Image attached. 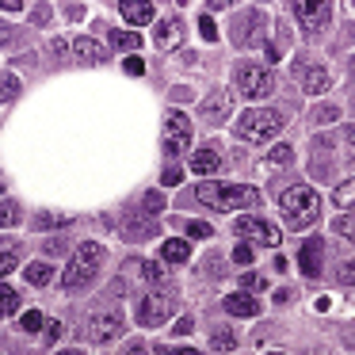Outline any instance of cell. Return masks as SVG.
I'll use <instances>...</instances> for the list:
<instances>
[{"instance_id": "6da1fadb", "label": "cell", "mask_w": 355, "mask_h": 355, "mask_svg": "<svg viewBox=\"0 0 355 355\" xmlns=\"http://www.w3.org/2000/svg\"><path fill=\"white\" fill-rule=\"evenodd\" d=\"M195 199L207 202L210 210H222V214H233V210H245L260 202V191L248 184H214V180H202L195 187Z\"/></svg>"}, {"instance_id": "7a4b0ae2", "label": "cell", "mask_w": 355, "mask_h": 355, "mask_svg": "<svg viewBox=\"0 0 355 355\" xmlns=\"http://www.w3.org/2000/svg\"><path fill=\"white\" fill-rule=\"evenodd\" d=\"M279 210H283L286 225H294V230H306V225L317 222V214H321V199H317L313 187H291V191H283V199H279Z\"/></svg>"}, {"instance_id": "3957f363", "label": "cell", "mask_w": 355, "mask_h": 355, "mask_svg": "<svg viewBox=\"0 0 355 355\" xmlns=\"http://www.w3.org/2000/svg\"><path fill=\"white\" fill-rule=\"evenodd\" d=\"M100 260H103V248L96 245V241H85V245L73 252L69 268H65V275H62V286L65 291H77V286L92 283V275L100 271Z\"/></svg>"}, {"instance_id": "277c9868", "label": "cell", "mask_w": 355, "mask_h": 355, "mask_svg": "<svg viewBox=\"0 0 355 355\" xmlns=\"http://www.w3.org/2000/svg\"><path fill=\"white\" fill-rule=\"evenodd\" d=\"M279 126H283V115L279 111H268V107H248L245 115L237 119V134L245 141H268L279 134Z\"/></svg>"}, {"instance_id": "5b68a950", "label": "cell", "mask_w": 355, "mask_h": 355, "mask_svg": "<svg viewBox=\"0 0 355 355\" xmlns=\"http://www.w3.org/2000/svg\"><path fill=\"white\" fill-rule=\"evenodd\" d=\"M233 85H237L241 96H248V100H263V96L271 92V73L263 69V65H237V73H233Z\"/></svg>"}, {"instance_id": "8992f818", "label": "cell", "mask_w": 355, "mask_h": 355, "mask_svg": "<svg viewBox=\"0 0 355 355\" xmlns=\"http://www.w3.org/2000/svg\"><path fill=\"white\" fill-rule=\"evenodd\" d=\"M237 237L245 241V245L279 248V241H283V233H279L271 222H263V218H237Z\"/></svg>"}, {"instance_id": "52a82bcc", "label": "cell", "mask_w": 355, "mask_h": 355, "mask_svg": "<svg viewBox=\"0 0 355 355\" xmlns=\"http://www.w3.org/2000/svg\"><path fill=\"white\" fill-rule=\"evenodd\" d=\"M187 146H191V123H187L184 111H168L164 115V149L168 153H187Z\"/></svg>"}, {"instance_id": "ba28073f", "label": "cell", "mask_w": 355, "mask_h": 355, "mask_svg": "<svg viewBox=\"0 0 355 355\" xmlns=\"http://www.w3.org/2000/svg\"><path fill=\"white\" fill-rule=\"evenodd\" d=\"M168 313H172V294L164 291H146V298L138 302V324H146V329L168 321Z\"/></svg>"}, {"instance_id": "9c48e42d", "label": "cell", "mask_w": 355, "mask_h": 355, "mask_svg": "<svg viewBox=\"0 0 355 355\" xmlns=\"http://www.w3.org/2000/svg\"><path fill=\"white\" fill-rule=\"evenodd\" d=\"M85 340L88 344H107V340L123 336V317L119 313H96L92 321H85Z\"/></svg>"}, {"instance_id": "30bf717a", "label": "cell", "mask_w": 355, "mask_h": 355, "mask_svg": "<svg viewBox=\"0 0 355 355\" xmlns=\"http://www.w3.org/2000/svg\"><path fill=\"white\" fill-rule=\"evenodd\" d=\"M294 16H298V24L306 27L309 35H321L324 27H329V19H332V4L329 0H321V4H294Z\"/></svg>"}, {"instance_id": "8fae6325", "label": "cell", "mask_w": 355, "mask_h": 355, "mask_svg": "<svg viewBox=\"0 0 355 355\" xmlns=\"http://www.w3.org/2000/svg\"><path fill=\"white\" fill-rule=\"evenodd\" d=\"M321 256H324L321 237H309L306 245H302V252H298V268L306 271L309 279H317V275H321Z\"/></svg>"}, {"instance_id": "7c38bea8", "label": "cell", "mask_w": 355, "mask_h": 355, "mask_svg": "<svg viewBox=\"0 0 355 355\" xmlns=\"http://www.w3.org/2000/svg\"><path fill=\"white\" fill-rule=\"evenodd\" d=\"M180 39H184V24H180L176 16H172V19H161V24L153 27V46H161V50L180 46Z\"/></svg>"}, {"instance_id": "4fadbf2b", "label": "cell", "mask_w": 355, "mask_h": 355, "mask_svg": "<svg viewBox=\"0 0 355 355\" xmlns=\"http://www.w3.org/2000/svg\"><path fill=\"white\" fill-rule=\"evenodd\" d=\"M256 27H260V12H241V16H233V42L237 46H252Z\"/></svg>"}, {"instance_id": "5bb4252c", "label": "cell", "mask_w": 355, "mask_h": 355, "mask_svg": "<svg viewBox=\"0 0 355 355\" xmlns=\"http://www.w3.org/2000/svg\"><path fill=\"white\" fill-rule=\"evenodd\" d=\"M73 54H77V62H85V65H100L103 58H107V50H103L96 39L80 35V39H73Z\"/></svg>"}, {"instance_id": "9a60e30c", "label": "cell", "mask_w": 355, "mask_h": 355, "mask_svg": "<svg viewBox=\"0 0 355 355\" xmlns=\"http://www.w3.org/2000/svg\"><path fill=\"white\" fill-rule=\"evenodd\" d=\"M119 12H123V19L130 27H141V24H149V19L157 16L153 4H141V0H119Z\"/></svg>"}, {"instance_id": "2e32d148", "label": "cell", "mask_w": 355, "mask_h": 355, "mask_svg": "<svg viewBox=\"0 0 355 355\" xmlns=\"http://www.w3.org/2000/svg\"><path fill=\"white\" fill-rule=\"evenodd\" d=\"M225 313H233V317H256V313H260V302H256L252 294L237 291V294H230V298H225Z\"/></svg>"}, {"instance_id": "e0dca14e", "label": "cell", "mask_w": 355, "mask_h": 355, "mask_svg": "<svg viewBox=\"0 0 355 355\" xmlns=\"http://www.w3.org/2000/svg\"><path fill=\"white\" fill-rule=\"evenodd\" d=\"M329 85H332V77H329V69H321V65H309V69L302 73V88H306L309 96L329 92Z\"/></svg>"}, {"instance_id": "ac0fdd59", "label": "cell", "mask_w": 355, "mask_h": 355, "mask_svg": "<svg viewBox=\"0 0 355 355\" xmlns=\"http://www.w3.org/2000/svg\"><path fill=\"white\" fill-rule=\"evenodd\" d=\"M218 168H222V157H218V149H210V146L191 157V172H199V176H214Z\"/></svg>"}, {"instance_id": "d6986e66", "label": "cell", "mask_w": 355, "mask_h": 355, "mask_svg": "<svg viewBox=\"0 0 355 355\" xmlns=\"http://www.w3.org/2000/svg\"><path fill=\"white\" fill-rule=\"evenodd\" d=\"M187 256H191V245H187V241H164V245H161V260L164 263H184L187 260Z\"/></svg>"}, {"instance_id": "ffe728a7", "label": "cell", "mask_w": 355, "mask_h": 355, "mask_svg": "<svg viewBox=\"0 0 355 355\" xmlns=\"http://www.w3.org/2000/svg\"><path fill=\"white\" fill-rule=\"evenodd\" d=\"M157 233H161L157 222H126V237L130 241H149V237H157Z\"/></svg>"}, {"instance_id": "44dd1931", "label": "cell", "mask_w": 355, "mask_h": 355, "mask_svg": "<svg viewBox=\"0 0 355 355\" xmlns=\"http://www.w3.org/2000/svg\"><path fill=\"white\" fill-rule=\"evenodd\" d=\"M50 279H54V268H50V263H31V268H27V283L31 286H46Z\"/></svg>"}, {"instance_id": "7402d4cb", "label": "cell", "mask_w": 355, "mask_h": 355, "mask_svg": "<svg viewBox=\"0 0 355 355\" xmlns=\"http://www.w3.org/2000/svg\"><path fill=\"white\" fill-rule=\"evenodd\" d=\"M332 202H336V207H355V180H344V184L332 191Z\"/></svg>"}, {"instance_id": "603a6c76", "label": "cell", "mask_w": 355, "mask_h": 355, "mask_svg": "<svg viewBox=\"0 0 355 355\" xmlns=\"http://www.w3.org/2000/svg\"><path fill=\"white\" fill-rule=\"evenodd\" d=\"M19 96V77H12V73H0V103H8Z\"/></svg>"}, {"instance_id": "cb8c5ba5", "label": "cell", "mask_w": 355, "mask_h": 355, "mask_svg": "<svg viewBox=\"0 0 355 355\" xmlns=\"http://www.w3.org/2000/svg\"><path fill=\"white\" fill-rule=\"evenodd\" d=\"M19 222V202L16 199H4L0 202V230H8V225Z\"/></svg>"}, {"instance_id": "d4e9b609", "label": "cell", "mask_w": 355, "mask_h": 355, "mask_svg": "<svg viewBox=\"0 0 355 355\" xmlns=\"http://www.w3.org/2000/svg\"><path fill=\"white\" fill-rule=\"evenodd\" d=\"M141 279H146V283H153L157 291H161V286H164V268L157 260H146V263H141Z\"/></svg>"}, {"instance_id": "484cf974", "label": "cell", "mask_w": 355, "mask_h": 355, "mask_svg": "<svg viewBox=\"0 0 355 355\" xmlns=\"http://www.w3.org/2000/svg\"><path fill=\"white\" fill-rule=\"evenodd\" d=\"M16 306H19V294L12 291V286L0 283V317H4V313H16Z\"/></svg>"}, {"instance_id": "4316f807", "label": "cell", "mask_w": 355, "mask_h": 355, "mask_svg": "<svg viewBox=\"0 0 355 355\" xmlns=\"http://www.w3.org/2000/svg\"><path fill=\"white\" fill-rule=\"evenodd\" d=\"M111 46H119V50H134V46H141V39L134 31H111Z\"/></svg>"}, {"instance_id": "83f0119b", "label": "cell", "mask_w": 355, "mask_h": 355, "mask_svg": "<svg viewBox=\"0 0 355 355\" xmlns=\"http://www.w3.org/2000/svg\"><path fill=\"white\" fill-rule=\"evenodd\" d=\"M332 230L340 233V237H347L355 245V214H340L336 222H332Z\"/></svg>"}, {"instance_id": "f1b7e54d", "label": "cell", "mask_w": 355, "mask_h": 355, "mask_svg": "<svg viewBox=\"0 0 355 355\" xmlns=\"http://www.w3.org/2000/svg\"><path fill=\"white\" fill-rule=\"evenodd\" d=\"M237 347V336H233L230 329H218L214 332V352H233Z\"/></svg>"}, {"instance_id": "f546056e", "label": "cell", "mask_w": 355, "mask_h": 355, "mask_svg": "<svg viewBox=\"0 0 355 355\" xmlns=\"http://www.w3.org/2000/svg\"><path fill=\"white\" fill-rule=\"evenodd\" d=\"M268 161H271V164H291V161H294V149H291V146H275V149L268 153Z\"/></svg>"}, {"instance_id": "4dcf8cb0", "label": "cell", "mask_w": 355, "mask_h": 355, "mask_svg": "<svg viewBox=\"0 0 355 355\" xmlns=\"http://www.w3.org/2000/svg\"><path fill=\"white\" fill-rule=\"evenodd\" d=\"M141 210H149V214L164 210V195H161V191H146V199H141Z\"/></svg>"}, {"instance_id": "1f68e13d", "label": "cell", "mask_w": 355, "mask_h": 355, "mask_svg": "<svg viewBox=\"0 0 355 355\" xmlns=\"http://www.w3.org/2000/svg\"><path fill=\"white\" fill-rule=\"evenodd\" d=\"M233 260H237L241 268H248V263H252V245H245V241H237V245H233Z\"/></svg>"}, {"instance_id": "d6a6232c", "label": "cell", "mask_w": 355, "mask_h": 355, "mask_svg": "<svg viewBox=\"0 0 355 355\" xmlns=\"http://www.w3.org/2000/svg\"><path fill=\"white\" fill-rule=\"evenodd\" d=\"M187 233H191L195 241H207V237H214V225H207V222H187Z\"/></svg>"}, {"instance_id": "836d02e7", "label": "cell", "mask_w": 355, "mask_h": 355, "mask_svg": "<svg viewBox=\"0 0 355 355\" xmlns=\"http://www.w3.org/2000/svg\"><path fill=\"white\" fill-rule=\"evenodd\" d=\"M42 321H46V317H42L39 309H27V313H24V321H19V324H24L27 332H39V329H42Z\"/></svg>"}, {"instance_id": "e575fe53", "label": "cell", "mask_w": 355, "mask_h": 355, "mask_svg": "<svg viewBox=\"0 0 355 355\" xmlns=\"http://www.w3.org/2000/svg\"><path fill=\"white\" fill-rule=\"evenodd\" d=\"M202 115H210L218 123V119H225V92H218L214 100H210V111H202Z\"/></svg>"}, {"instance_id": "d590c367", "label": "cell", "mask_w": 355, "mask_h": 355, "mask_svg": "<svg viewBox=\"0 0 355 355\" xmlns=\"http://www.w3.org/2000/svg\"><path fill=\"white\" fill-rule=\"evenodd\" d=\"M199 31H202V39H207V42H214V39H218V27H214V19H210V16H202V19H199Z\"/></svg>"}, {"instance_id": "8d00e7d4", "label": "cell", "mask_w": 355, "mask_h": 355, "mask_svg": "<svg viewBox=\"0 0 355 355\" xmlns=\"http://www.w3.org/2000/svg\"><path fill=\"white\" fill-rule=\"evenodd\" d=\"M123 69H126V73H134V77H138V73H146V62H141L138 54H130V58H126V62H123Z\"/></svg>"}, {"instance_id": "74e56055", "label": "cell", "mask_w": 355, "mask_h": 355, "mask_svg": "<svg viewBox=\"0 0 355 355\" xmlns=\"http://www.w3.org/2000/svg\"><path fill=\"white\" fill-rule=\"evenodd\" d=\"M16 252H0V275H8V271H16Z\"/></svg>"}, {"instance_id": "f35d334b", "label": "cell", "mask_w": 355, "mask_h": 355, "mask_svg": "<svg viewBox=\"0 0 355 355\" xmlns=\"http://www.w3.org/2000/svg\"><path fill=\"white\" fill-rule=\"evenodd\" d=\"M336 279H340V283H355V263H340Z\"/></svg>"}, {"instance_id": "ab89813d", "label": "cell", "mask_w": 355, "mask_h": 355, "mask_svg": "<svg viewBox=\"0 0 355 355\" xmlns=\"http://www.w3.org/2000/svg\"><path fill=\"white\" fill-rule=\"evenodd\" d=\"M180 180H184V168H168V172H164V187H176Z\"/></svg>"}, {"instance_id": "60d3db41", "label": "cell", "mask_w": 355, "mask_h": 355, "mask_svg": "<svg viewBox=\"0 0 355 355\" xmlns=\"http://www.w3.org/2000/svg\"><path fill=\"white\" fill-rule=\"evenodd\" d=\"M241 286H245V291H260V286H268V283H263L260 275H245V279H241Z\"/></svg>"}, {"instance_id": "b9f144b4", "label": "cell", "mask_w": 355, "mask_h": 355, "mask_svg": "<svg viewBox=\"0 0 355 355\" xmlns=\"http://www.w3.org/2000/svg\"><path fill=\"white\" fill-rule=\"evenodd\" d=\"M161 355H202V352H195V347H157Z\"/></svg>"}, {"instance_id": "7bdbcfd3", "label": "cell", "mask_w": 355, "mask_h": 355, "mask_svg": "<svg viewBox=\"0 0 355 355\" xmlns=\"http://www.w3.org/2000/svg\"><path fill=\"white\" fill-rule=\"evenodd\" d=\"M69 218H62V214H39V225H65Z\"/></svg>"}, {"instance_id": "ee69618b", "label": "cell", "mask_w": 355, "mask_h": 355, "mask_svg": "<svg viewBox=\"0 0 355 355\" xmlns=\"http://www.w3.org/2000/svg\"><path fill=\"white\" fill-rule=\"evenodd\" d=\"M69 46H73V42H65V39H54V46H50V50H54V58H65V54H69Z\"/></svg>"}, {"instance_id": "f6af8a7d", "label": "cell", "mask_w": 355, "mask_h": 355, "mask_svg": "<svg viewBox=\"0 0 355 355\" xmlns=\"http://www.w3.org/2000/svg\"><path fill=\"white\" fill-rule=\"evenodd\" d=\"M191 329H195V317H180V321H176V332H184V336H187Z\"/></svg>"}, {"instance_id": "bcb514c9", "label": "cell", "mask_w": 355, "mask_h": 355, "mask_svg": "<svg viewBox=\"0 0 355 355\" xmlns=\"http://www.w3.org/2000/svg\"><path fill=\"white\" fill-rule=\"evenodd\" d=\"M58 336H62V324H58V321H50V324H46V340H50V344H54Z\"/></svg>"}, {"instance_id": "7dc6e473", "label": "cell", "mask_w": 355, "mask_h": 355, "mask_svg": "<svg viewBox=\"0 0 355 355\" xmlns=\"http://www.w3.org/2000/svg\"><path fill=\"white\" fill-rule=\"evenodd\" d=\"M0 8H4V12H19L24 4H19V0H0Z\"/></svg>"}, {"instance_id": "c3c4849f", "label": "cell", "mask_w": 355, "mask_h": 355, "mask_svg": "<svg viewBox=\"0 0 355 355\" xmlns=\"http://www.w3.org/2000/svg\"><path fill=\"white\" fill-rule=\"evenodd\" d=\"M8 42H12V31H8L4 24H0V46H8Z\"/></svg>"}, {"instance_id": "681fc988", "label": "cell", "mask_w": 355, "mask_h": 355, "mask_svg": "<svg viewBox=\"0 0 355 355\" xmlns=\"http://www.w3.org/2000/svg\"><path fill=\"white\" fill-rule=\"evenodd\" d=\"M344 138H347V141H352V146H355V123H352V126H347V130H344Z\"/></svg>"}, {"instance_id": "f907efd6", "label": "cell", "mask_w": 355, "mask_h": 355, "mask_svg": "<svg viewBox=\"0 0 355 355\" xmlns=\"http://www.w3.org/2000/svg\"><path fill=\"white\" fill-rule=\"evenodd\" d=\"M126 355H146V347H130V352H126Z\"/></svg>"}, {"instance_id": "816d5d0a", "label": "cell", "mask_w": 355, "mask_h": 355, "mask_svg": "<svg viewBox=\"0 0 355 355\" xmlns=\"http://www.w3.org/2000/svg\"><path fill=\"white\" fill-rule=\"evenodd\" d=\"M62 355H85V352H62Z\"/></svg>"}, {"instance_id": "f5cc1de1", "label": "cell", "mask_w": 355, "mask_h": 355, "mask_svg": "<svg viewBox=\"0 0 355 355\" xmlns=\"http://www.w3.org/2000/svg\"><path fill=\"white\" fill-rule=\"evenodd\" d=\"M268 355H283V352H268Z\"/></svg>"}, {"instance_id": "db71d44e", "label": "cell", "mask_w": 355, "mask_h": 355, "mask_svg": "<svg viewBox=\"0 0 355 355\" xmlns=\"http://www.w3.org/2000/svg\"><path fill=\"white\" fill-rule=\"evenodd\" d=\"M0 191H4V180H0Z\"/></svg>"}]
</instances>
